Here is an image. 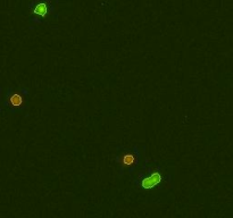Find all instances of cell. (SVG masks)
Instances as JSON below:
<instances>
[{
	"label": "cell",
	"instance_id": "1",
	"mask_svg": "<svg viewBox=\"0 0 233 218\" xmlns=\"http://www.w3.org/2000/svg\"><path fill=\"white\" fill-rule=\"evenodd\" d=\"M160 181H162L160 175H159L158 173H155V174H152L149 178H147V179H145V181L142 182V186H143L145 189H151V188H153L155 185H157Z\"/></svg>",
	"mask_w": 233,
	"mask_h": 218
},
{
	"label": "cell",
	"instance_id": "4",
	"mask_svg": "<svg viewBox=\"0 0 233 218\" xmlns=\"http://www.w3.org/2000/svg\"><path fill=\"white\" fill-rule=\"evenodd\" d=\"M123 161L125 165H131V164H133V161H134V158H133V156H131V155H126V156L124 157Z\"/></svg>",
	"mask_w": 233,
	"mask_h": 218
},
{
	"label": "cell",
	"instance_id": "2",
	"mask_svg": "<svg viewBox=\"0 0 233 218\" xmlns=\"http://www.w3.org/2000/svg\"><path fill=\"white\" fill-rule=\"evenodd\" d=\"M34 13L38 14V15H41V16H44L47 14V6L44 3H39L35 9H34Z\"/></svg>",
	"mask_w": 233,
	"mask_h": 218
},
{
	"label": "cell",
	"instance_id": "3",
	"mask_svg": "<svg viewBox=\"0 0 233 218\" xmlns=\"http://www.w3.org/2000/svg\"><path fill=\"white\" fill-rule=\"evenodd\" d=\"M10 102L14 105V106H19L22 103V97L18 95H14L10 99Z\"/></svg>",
	"mask_w": 233,
	"mask_h": 218
}]
</instances>
